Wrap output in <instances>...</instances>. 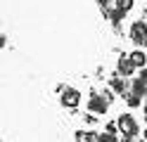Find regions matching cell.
<instances>
[{
    "instance_id": "obj_1",
    "label": "cell",
    "mask_w": 147,
    "mask_h": 142,
    "mask_svg": "<svg viewBox=\"0 0 147 142\" xmlns=\"http://www.w3.org/2000/svg\"><path fill=\"white\" fill-rule=\"evenodd\" d=\"M119 130L126 135V140H133L135 135H140V130H138V123L131 114H121L119 116Z\"/></svg>"
},
{
    "instance_id": "obj_2",
    "label": "cell",
    "mask_w": 147,
    "mask_h": 142,
    "mask_svg": "<svg viewBox=\"0 0 147 142\" xmlns=\"http://www.w3.org/2000/svg\"><path fill=\"white\" fill-rule=\"evenodd\" d=\"M131 40L135 45H147V24L145 22H135L131 26Z\"/></svg>"
},
{
    "instance_id": "obj_3",
    "label": "cell",
    "mask_w": 147,
    "mask_h": 142,
    "mask_svg": "<svg viewBox=\"0 0 147 142\" xmlns=\"http://www.w3.org/2000/svg\"><path fill=\"white\" fill-rule=\"evenodd\" d=\"M88 109L93 111V114H107L109 109V97L107 95H93L88 102Z\"/></svg>"
},
{
    "instance_id": "obj_4",
    "label": "cell",
    "mask_w": 147,
    "mask_h": 142,
    "mask_svg": "<svg viewBox=\"0 0 147 142\" xmlns=\"http://www.w3.org/2000/svg\"><path fill=\"white\" fill-rule=\"evenodd\" d=\"M78 102H81V92L76 88H67L62 92V104H64V107L74 109V107H78Z\"/></svg>"
},
{
    "instance_id": "obj_5",
    "label": "cell",
    "mask_w": 147,
    "mask_h": 142,
    "mask_svg": "<svg viewBox=\"0 0 147 142\" xmlns=\"http://www.w3.org/2000/svg\"><path fill=\"white\" fill-rule=\"evenodd\" d=\"M135 71V62L131 59V55H121L119 57V73L121 76H133Z\"/></svg>"
},
{
    "instance_id": "obj_6",
    "label": "cell",
    "mask_w": 147,
    "mask_h": 142,
    "mask_svg": "<svg viewBox=\"0 0 147 142\" xmlns=\"http://www.w3.org/2000/svg\"><path fill=\"white\" fill-rule=\"evenodd\" d=\"M135 95H140V97H147V81H142L140 76L133 78V88H131Z\"/></svg>"
},
{
    "instance_id": "obj_7",
    "label": "cell",
    "mask_w": 147,
    "mask_h": 142,
    "mask_svg": "<svg viewBox=\"0 0 147 142\" xmlns=\"http://www.w3.org/2000/svg\"><path fill=\"white\" fill-rule=\"evenodd\" d=\"M109 88H112L114 92H126V81L123 78H116V76H112V78H109Z\"/></svg>"
},
{
    "instance_id": "obj_8",
    "label": "cell",
    "mask_w": 147,
    "mask_h": 142,
    "mask_svg": "<svg viewBox=\"0 0 147 142\" xmlns=\"http://www.w3.org/2000/svg\"><path fill=\"white\" fill-rule=\"evenodd\" d=\"M131 59L135 62V66H140V69L147 64V57H145V52H138V50H135V52H131Z\"/></svg>"
},
{
    "instance_id": "obj_9",
    "label": "cell",
    "mask_w": 147,
    "mask_h": 142,
    "mask_svg": "<svg viewBox=\"0 0 147 142\" xmlns=\"http://www.w3.org/2000/svg\"><path fill=\"white\" fill-rule=\"evenodd\" d=\"M140 102H142L140 95H135L133 90L128 92V97H126V104H128V107H133V109H135V107H140Z\"/></svg>"
},
{
    "instance_id": "obj_10",
    "label": "cell",
    "mask_w": 147,
    "mask_h": 142,
    "mask_svg": "<svg viewBox=\"0 0 147 142\" xmlns=\"http://www.w3.org/2000/svg\"><path fill=\"white\" fill-rule=\"evenodd\" d=\"M123 14H126L123 9L114 5V9H112V12H109V19H112V22H114V26H116V24H119V22H121V19H123Z\"/></svg>"
},
{
    "instance_id": "obj_11",
    "label": "cell",
    "mask_w": 147,
    "mask_h": 142,
    "mask_svg": "<svg viewBox=\"0 0 147 142\" xmlns=\"http://www.w3.org/2000/svg\"><path fill=\"white\" fill-rule=\"evenodd\" d=\"M74 137L76 140H97V133H93V130H78Z\"/></svg>"
},
{
    "instance_id": "obj_12",
    "label": "cell",
    "mask_w": 147,
    "mask_h": 142,
    "mask_svg": "<svg viewBox=\"0 0 147 142\" xmlns=\"http://www.w3.org/2000/svg\"><path fill=\"white\" fill-rule=\"evenodd\" d=\"M97 140H100V142H114V140H116V135H114L112 130H107V133H100Z\"/></svg>"
},
{
    "instance_id": "obj_13",
    "label": "cell",
    "mask_w": 147,
    "mask_h": 142,
    "mask_svg": "<svg viewBox=\"0 0 147 142\" xmlns=\"http://www.w3.org/2000/svg\"><path fill=\"white\" fill-rule=\"evenodd\" d=\"M133 3H135V0H116V3H114V5H116V7H121V9H123V12H128V9H131V7H133Z\"/></svg>"
},
{
    "instance_id": "obj_14",
    "label": "cell",
    "mask_w": 147,
    "mask_h": 142,
    "mask_svg": "<svg viewBox=\"0 0 147 142\" xmlns=\"http://www.w3.org/2000/svg\"><path fill=\"white\" fill-rule=\"evenodd\" d=\"M97 5L102 9H109V5H112V0H97Z\"/></svg>"
},
{
    "instance_id": "obj_15",
    "label": "cell",
    "mask_w": 147,
    "mask_h": 142,
    "mask_svg": "<svg viewBox=\"0 0 147 142\" xmlns=\"http://www.w3.org/2000/svg\"><path fill=\"white\" fill-rule=\"evenodd\" d=\"M95 121H97V116H93V111H90V114H88V116H86V123H88V126H93V123H95Z\"/></svg>"
},
{
    "instance_id": "obj_16",
    "label": "cell",
    "mask_w": 147,
    "mask_h": 142,
    "mask_svg": "<svg viewBox=\"0 0 147 142\" xmlns=\"http://www.w3.org/2000/svg\"><path fill=\"white\" fill-rule=\"evenodd\" d=\"M140 78H142V81H147V66H142V71H140Z\"/></svg>"
},
{
    "instance_id": "obj_17",
    "label": "cell",
    "mask_w": 147,
    "mask_h": 142,
    "mask_svg": "<svg viewBox=\"0 0 147 142\" xmlns=\"http://www.w3.org/2000/svg\"><path fill=\"white\" fill-rule=\"evenodd\" d=\"M145 121H147V102H145Z\"/></svg>"
},
{
    "instance_id": "obj_18",
    "label": "cell",
    "mask_w": 147,
    "mask_h": 142,
    "mask_svg": "<svg viewBox=\"0 0 147 142\" xmlns=\"http://www.w3.org/2000/svg\"><path fill=\"white\" fill-rule=\"evenodd\" d=\"M142 137H145V140H147V130H145V133H142Z\"/></svg>"
}]
</instances>
